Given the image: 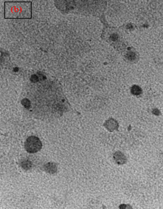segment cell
<instances>
[{"label":"cell","mask_w":163,"mask_h":209,"mask_svg":"<svg viewBox=\"0 0 163 209\" xmlns=\"http://www.w3.org/2000/svg\"><path fill=\"white\" fill-rule=\"evenodd\" d=\"M108 129L111 130V131L114 130L117 126V123L115 121H114L112 120H110L108 121L106 124Z\"/></svg>","instance_id":"cell-4"},{"label":"cell","mask_w":163,"mask_h":209,"mask_svg":"<svg viewBox=\"0 0 163 209\" xmlns=\"http://www.w3.org/2000/svg\"><path fill=\"white\" fill-rule=\"evenodd\" d=\"M21 167L24 169L28 170L32 167V163L30 161H25L21 163Z\"/></svg>","instance_id":"cell-5"},{"label":"cell","mask_w":163,"mask_h":209,"mask_svg":"<svg viewBox=\"0 0 163 209\" xmlns=\"http://www.w3.org/2000/svg\"><path fill=\"white\" fill-rule=\"evenodd\" d=\"M32 18L31 2H5V19H30Z\"/></svg>","instance_id":"cell-1"},{"label":"cell","mask_w":163,"mask_h":209,"mask_svg":"<svg viewBox=\"0 0 163 209\" xmlns=\"http://www.w3.org/2000/svg\"><path fill=\"white\" fill-rule=\"evenodd\" d=\"M43 144L38 137L34 136H29L24 142V148L28 153L34 154L42 149Z\"/></svg>","instance_id":"cell-2"},{"label":"cell","mask_w":163,"mask_h":209,"mask_svg":"<svg viewBox=\"0 0 163 209\" xmlns=\"http://www.w3.org/2000/svg\"><path fill=\"white\" fill-rule=\"evenodd\" d=\"M44 169L46 172L49 173H54L57 171V167L54 163H49L45 166Z\"/></svg>","instance_id":"cell-3"}]
</instances>
